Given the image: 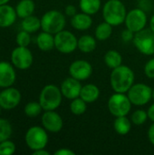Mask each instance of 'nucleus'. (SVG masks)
<instances>
[{
  "mask_svg": "<svg viewBox=\"0 0 154 155\" xmlns=\"http://www.w3.org/2000/svg\"><path fill=\"white\" fill-rule=\"evenodd\" d=\"M69 74L72 77L79 81H84L91 77L93 66L85 60H75L70 64Z\"/></svg>",
  "mask_w": 154,
  "mask_h": 155,
  "instance_id": "obj_12",
  "label": "nucleus"
},
{
  "mask_svg": "<svg viewBox=\"0 0 154 155\" xmlns=\"http://www.w3.org/2000/svg\"><path fill=\"white\" fill-rule=\"evenodd\" d=\"M121 37L123 39V42L125 43H129L131 41L133 40V37H134V33L133 31H131L130 29L126 28L125 30H123L122 32V35H121Z\"/></svg>",
  "mask_w": 154,
  "mask_h": 155,
  "instance_id": "obj_35",
  "label": "nucleus"
},
{
  "mask_svg": "<svg viewBox=\"0 0 154 155\" xmlns=\"http://www.w3.org/2000/svg\"><path fill=\"white\" fill-rule=\"evenodd\" d=\"M15 152V145L13 142L5 140L0 143V155L13 154Z\"/></svg>",
  "mask_w": 154,
  "mask_h": 155,
  "instance_id": "obj_32",
  "label": "nucleus"
},
{
  "mask_svg": "<svg viewBox=\"0 0 154 155\" xmlns=\"http://www.w3.org/2000/svg\"><path fill=\"white\" fill-rule=\"evenodd\" d=\"M50 153L45 151L44 148V149H39L36 151H33V155H49Z\"/></svg>",
  "mask_w": 154,
  "mask_h": 155,
  "instance_id": "obj_41",
  "label": "nucleus"
},
{
  "mask_svg": "<svg viewBox=\"0 0 154 155\" xmlns=\"http://www.w3.org/2000/svg\"><path fill=\"white\" fill-rule=\"evenodd\" d=\"M33 54L27 47L18 46L11 54V61L15 67L20 70L28 69L33 64Z\"/></svg>",
  "mask_w": 154,
  "mask_h": 155,
  "instance_id": "obj_11",
  "label": "nucleus"
},
{
  "mask_svg": "<svg viewBox=\"0 0 154 155\" xmlns=\"http://www.w3.org/2000/svg\"><path fill=\"white\" fill-rule=\"evenodd\" d=\"M144 74L148 78L154 79V57L150 59L144 65Z\"/></svg>",
  "mask_w": 154,
  "mask_h": 155,
  "instance_id": "obj_34",
  "label": "nucleus"
},
{
  "mask_svg": "<svg viewBox=\"0 0 154 155\" xmlns=\"http://www.w3.org/2000/svg\"><path fill=\"white\" fill-rule=\"evenodd\" d=\"M77 48L85 54L92 53L96 48V40L90 35H84L78 39Z\"/></svg>",
  "mask_w": 154,
  "mask_h": 155,
  "instance_id": "obj_21",
  "label": "nucleus"
},
{
  "mask_svg": "<svg viewBox=\"0 0 154 155\" xmlns=\"http://www.w3.org/2000/svg\"><path fill=\"white\" fill-rule=\"evenodd\" d=\"M148 139L150 143L154 145V123L150 126L148 130Z\"/></svg>",
  "mask_w": 154,
  "mask_h": 155,
  "instance_id": "obj_39",
  "label": "nucleus"
},
{
  "mask_svg": "<svg viewBox=\"0 0 154 155\" xmlns=\"http://www.w3.org/2000/svg\"><path fill=\"white\" fill-rule=\"evenodd\" d=\"M36 44L40 50L50 51L54 47V36L47 32H42L37 35Z\"/></svg>",
  "mask_w": 154,
  "mask_h": 155,
  "instance_id": "obj_20",
  "label": "nucleus"
},
{
  "mask_svg": "<svg viewBox=\"0 0 154 155\" xmlns=\"http://www.w3.org/2000/svg\"><path fill=\"white\" fill-rule=\"evenodd\" d=\"M0 113H1V106H0Z\"/></svg>",
  "mask_w": 154,
  "mask_h": 155,
  "instance_id": "obj_45",
  "label": "nucleus"
},
{
  "mask_svg": "<svg viewBox=\"0 0 154 155\" xmlns=\"http://www.w3.org/2000/svg\"><path fill=\"white\" fill-rule=\"evenodd\" d=\"M82 87L81 81L71 76L63 81L60 89L64 97L69 100H74L77 97H80Z\"/></svg>",
  "mask_w": 154,
  "mask_h": 155,
  "instance_id": "obj_15",
  "label": "nucleus"
},
{
  "mask_svg": "<svg viewBox=\"0 0 154 155\" xmlns=\"http://www.w3.org/2000/svg\"><path fill=\"white\" fill-rule=\"evenodd\" d=\"M9 0H0V5H5V4H6L7 2H8Z\"/></svg>",
  "mask_w": 154,
  "mask_h": 155,
  "instance_id": "obj_43",
  "label": "nucleus"
},
{
  "mask_svg": "<svg viewBox=\"0 0 154 155\" xmlns=\"http://www.w3.org/2000/svg\"><path fill=\"white\" fill-rule=\"evenodd\" d=\"M124 23L126 28L130 29L135 34L145 28L147 24L146 12L139 7L134 8L127 13Z\"/></svg>",
  "mask_w": 154,
  "mask_h": 155,
  "instance_id": "obj_10",
  "label": "nucleus"
},
{
  "mask_svg": "<svg viewBox=\"0 0 154 155\" xmlns=\"http://www.w3.org/2000/svg\"><path fill=\"white\" fill-rule=\"evenodd\" d=\"M113 128L119 135H126L132 129V121L126 116L116 117L113 122Z\"/></svg>",
  "mask_w": 154,
  "mask_h": 155,
  "instance_id": "obj_22",
  "label": "nucleus"
},
{
  "mask_svg": "<svg viewBox=\"0 0 154 155\" xmlns=\"http://www.w3.org/2000/svg\"><path fill=\"white\" fill-rule=\"evenodd\" d=\"M22 28H23V30H25L30 34L34 33L41 28V20L33 15H29L25 18H23Z\"/></svg>",
  "mask_w": 154,
  "mask_h": 155,
  "instance_id": "obj_26",
  "label": "nucleus"
},
{
  "mask_svg": "<svg viewBox=\"0 0 154 155\" xmlns=\"http://www.w3.org/2000/svg\"><path fill=\"white\" fill-rule=\"evenodd\" d=\"M78 39L70 31L62 30L54 35V47L62 54H71L77 48Z\"/></svg>",
  "mask_w": 154,
  "mask_h": 155,
  "instance_id": "obj_9",
  "label": "nucleus"
},
{
  "mask_svg": "<svg viewBox=\"0 0 154 155\" xmlns=\"http://www.w3.org/2000/svg\"><path fill=\"white\" fill-rule=\"evenodd\" d=\"M64 13L66 15L73 17L74 15H76V7L73 5H68L64 9Z\"/></svg>",
  "mask_w": 154,
  "mask_h": 155,
  "instance_id": "obj_37",
  "label": "nucleus"
},
{
  "mask_svg": "<svg viewBox=\"0 0 154 155\" xmlns=\"http://www.w3.org/2000/svg\"><path fill=\"white\" fill-rule=\"evenodd\" d=\"M101 0H80L79 3L82 12L90 15L98 13V11L101 9Z\"/></svg>",
  "mask_w": 154,
  "mask_h": 155,
  "instance_id": "obj_25",
  "label": "nucleus"
},
{
  "mask_svg": "<svg viewBox=\"0 0 154 155\" xmlns=\"http://www.w3.org/2000/svg\"><path fill=\"white\" fill-rule=\"evenodd\" d=\"M63 94L61 89L54 84L45 85L39 95V103L44 111H54L57 109L62 103Z\"/></svg>",
  "mask_w": 154,
  "mask_h": 155,
  "instance_id": "obj_3",
  "label": "nucleus"
},
{
  "mask_svg": "<svg viewBox=\"0 0 154 155\" xmlns=\"http://www.w3.org/2000/svg\"><path fill=\"white\" fill-rule=\"evenodd\" d=\"M100 96V89L93 84H88L82 87L80 97L87 104H91L98 100Z\"/></svg>",
  "mask_w": 154,
  "mask_h": 155,
  "instance_id": "obj_19",
  "label": "nucleus"
},
{
  "mask_svg": "<svg viewBox=\"0 0 154 155\" xmlns=\"http://www.w3.org/2000/svg\"><path fill=\"white\" fill-rule=\"evenodd\" d=\"M126 15V7L121 0H108L103 7L104 21L113 26H118L123 24Z\"/></svg>",
  "mask_w": 154,
  "mask_h": 155,
  "instance_id": "obj_2",
  "label": "nucleus"
},
{
  "mask_svg": "<svg viewBox=\"0 0 154 155\" xmlns=\"http://www.w3.org/2000/svg\"><path fill=\"white\" fill-rule=\"evenodd\" d=\"M65 24V16L57 10H50L41 18V28L52 35H56L64 30Z\"/></svg>",
  "mask_w": 154,
  "mask_h": 155,
  "instance_id": "obj_4",
  "label": "nucleus"
},
{
  "mask_svg": "<svg viewBox=\"0 0 154 155\" xmlns=\"http://www.w3.org/2000/svg\"><path fill=\"white\" fill-rule=\"evenodd\" d=\"M25 143L32 151L44 149L48 143V134L44 127L33 126L25 134Z\"/></svg>",
  "mask_w": 154,
  "mask_h": 155,
  "instance_id": "obj_7",
  "label": "nucleus"
},
{
  "mask_svg": "<svg viewBox=\"0 0 154 155\" xmlns=\"http://www.w3.org/2000/svg\"><path fill=\"white\" fill-rule=\"evenodd\" d=\"M87 110V103L81 97L72 100L70 104V111L74 115H82Z\"/></svg>",
  "mask_w": 154,
  "mask_h": 155,
  "instance_id": "obj_28",
  "label": "nucleus"
},
{
  "mask_svg": "<svg viewBox=\"0 0 154 155\" xmlns=\"http://www.w3.org/2000/svg\"><path fill=\"white\" fill-rule=\"evenodd\" d=\"M150 28L154 32V15L152 16V18L150 20Z\"/></svg>",
  "mask_w": 154,
  "mask_h": 155,
  "instance_id": "obj_42",
  "label": "nucleus"
},
{
  "mask_svg": "<svg viewBox=\"0 0 154 155\" xmlns=\"http://www.w3.org/2000/svg\"><path fill=\"white\" fill-rule=\"evenodd\" d=\"M104 63L112 70L122 65L123 56L116 50H109L104 54Z\"/></svg>",
  "mask_w": 154,
  "mask_h": 155,
  "instance_id": "obj_24",
  "label": "nucleus"
},
{
  "mask_svg": "<svg viewBox=\"0 0 154 155\" xmlns=\"http://www.w3.org/2000/svg\"><path fill=\"white\" fill-rule=\"evenodd\" d=\"M42 110L43 108L39 102H30L25 106V114L29 117L38 116L41 114Z\"/></svg>",
  "mask_w": 154,
  "mask_h": 155,
  "instance_id": "obj_30",
  "label": "nucleus"
},
{
  "mask_svg": "<svg viewBox=\"0 0 154 155\" xmlns=\"http://www.w3.org/2000/svg\"><path fill=\"white\" fill-rule=\"evenodd\" d=\"M16 11L9 5H0V27H9L16 20Z\"/></svg>",
  "mask_w": 154,
  "mask_h": 155,
  "instance_id": "obj_17",
  "label": "nucleus"
},
{
  "mask_svg": "<svg viewBox=\"0 0 154 155\" xmlns=\"http://www.w3.org/2000/svg\"><path fill=\"white\" fill-rule=\"evenodd\" d=\"M127 94L132 104L136 106L145 105L152 99V88L142 83L133 84Z\"/></svg>",
  "mask_w": 154,
  "mask_h": 155,
  "instance_id": "obj_8",
  "label": "nucleus"
},
{
  "mask_svg": "<svg viewBox=\"0 0 154 155\" xmlns=\"http://www.w3.org/2000/svg\"><path fill=\"white\" fill-rule=\"evenodd\" d=\"M152 2L150 0H140L139 1V8L143 9V11L147 12L152 9Z\"/></svg>",
  "mask_w": 154,
  "mask_h": 155,
  "instance_id": "obj_36",
  "label": "nucleus"
},
{
  "mask_svg": "<svg viewBox=\"0 0 154 155\" xmlns=\"http://www.w3.org/2000/svg\"><path fill=\"white\" fill-rule=\"evenodd\" d=\"M132 104L128 95L123 93H115L108 100L109 112L114 117L127 116L131 112Z\"/></svg>",
  "mask_w": 154,
  "mask_h": 155,
  "instance_id": "obj_5",
  "label": "nucleus"
},
{
  "mask_svg": "<svg viewBox=\"0 0 154 155\" xmlns=\"http://www.w3.org/2000/svg\"><path fill=\"white\" fill-rule=\"evenodd\" d=\"M113 33V25L107 22H103L99 24L95 29V38L99 41H105L110 38Z\"/></svg>",
  "mask_w": 154,
  "mask_h": 155,
  "instance_id": "obj_27",
  "label": "nucleus"
},
{
  "mask_svg": "<svg viewBox=\"0 0 154 155\" xmlns=\"http://www.w3.org/2000/svg\"><path fill=\"white\" fill-rule=\"evenodd\" d=\"M93 25V19L90 15L85 14L84 12L80 14L74 15L73 17H71V25L80 31H84L89 29Z\"/></svg>",
  "mask_w": 154,
  "mask_h": 155,
  "instance_id": "obj_18",
  "label": "nucleus"
},
{
  "mask_svg": "<svg viewBox=\"0 0 154 155\" xmlns=\"http://www.w3.org/2000/svg\"><path fill=\"white\" fill-rule=\"evenodd\" d=\"M12 125L9 121L5 119H0V143L9 140L12 135Z\"/></svg>",
  "mask_w": 154,
  "mask_h": 155,
  "instance_id": "obj_29",
  "label": "nucleus"
},
{
  "mask_svg": "<svg viewBox=\"0 0 154 155\" xmlns=\"http://www.w3.org/2000/svg\"><path fill=\"white\" fill-rule=\"evenodd\" d=\"M31 42V36H30V33L23 30L21 32H19L16 35V44L18 45V46H24V47H27L29 45Z\"/></svg>",
  "mask_w": 154,
  "mask_h": 155,
  "instance_id": "obj_33",
  "label": "nucleus"
},
{
  "mask_svg": "<svg viewBox=\"0 0 154 155\" xmlns=\"http://www.w3.org/2000/svg\"><path fill=\"white\" fill-rule=\"evenodd\" d=\"M21 102L19 90L14 87H6L0 93V106L5 110H11L16 107Z\"/></svg>",
  "mask_w": 154,
  "mask_h": 155,
  "instance_id": "obj_13",
  "label": "nucleus"
},
{
  "mask_svg": "<svg viewBox=\"0 0 154 155\" xmlns=\"http://www.w3.org/2000/svg\"><path fill=\"white\" fill-rule=\"evenodd\" d=\"M15 78V71L12 64L7 62H0V87L6 88L12 86Z\"/></svg>",
  "mask_w": 154,
  "mask_h": 155,
  "instance_id": "obj_16",
  "label": "nucleus"
},
{
  "mask_svg": "<svg viewBox=\"0 0 154 155\" xmlns=\"http://www.w3.org/2000/svg\"><path fill=\"white\" fill-rule=\"evenodd\" d=\"M133 42L136 49L143 54H154V32L151 28H144L135 33Z\"/></svg>",
  "mask_w": 154,
  "mask_h": 155,
  "instance_id": "obj_6",
  "label": "nucleus"
},
{
  "mask_svg": "<svg viewBox=\"0 0 154 155\" xmlns=\"http://www.w3.org/2000/svg\"><path fill=\"white\" fill-rule=\"evenodd\" d=\"M34 7L35 5L33 0H21L15 7L17 16L25 18L29 15H32L34 11Z\"/></svg>",
  "mask_w": 154,
  "mask_h": 155,
  "instance_id": "obj_23",
  "label": "nucleus"
},
{
  "mask_svg": "<svg viewBox=\"0 0 154 155\" xmlns=\"http://www.w3.org/2000/svg\"><path fill=\"white\" fill-rule=\"evenodd\" d=\"M147 119H149L148 117V113L144 110H136L133 113L132 117H131V121L133 124L135 125H142L143 124Z\"/></svg>",
  "mask_w": 154,
  "mask_h": 155,
  "instance_id": "obj_31",
  "label": "nucleus"
},
{
  "mask_svg": "<svg viewBox=\"0 0 154 155\" xmlns=\"http://www.w3.org/2000/svg\"><path fill=\"white\" fill-rule=\"evenodd\" d=\"M75 153L70 149H67V148H61L59 150H57L54 155H74Z\"/></svg>",
  "mask_w": 154,
  "mask_h": 155,
  "instance_id": "obj_38",
  "label": "nucleus"
},
{
  "mask_svg": "<svg viewBox=\"0 0 154 155\" xmlns=\"http://www.w3.org/2000/svg\"><path fill=\"white\" fill-rule=\"evenodd\" d=\"M43 127L50 133H59L63 126L64 122L59 114L54 111H45L42 115Z\"/></svg>",
  "mask_w": 154,
  "mask_h": 155,
  "instance_id": "obj_14",
  "label": "nucleus"
},
{
  "mask_svg": "<svg viewBox=\"0 0 154 155\" xmlns=\"http://www.w3.org/2000/svg\"><path fill=\"white\" fill-rule=\"evenodd\" d=\"M147 113H148V117H149V119H150L152 123H154V104H152L149 107Z\"/></svg>",
  "mask_w": 154,
  "mask_h": 155,
  "instance_id": "obj_40",
  "label": "nucleus"
},
{
  "mask_svg": "<svg viewBox=\"0 0 154 155\" xmlns=\"http://www.w3.org/2000/svg\"><path fill=\"white\" fill-rule=\"evenodd\" d=\"M152 99L154 100V88L152 89Z\"/></svg>",
  "mask_w": 154,
  "mask_h": 155,
  "instance_id": "obj_44",
  "label": "nucleus"
},
{
  "mask_svg": "<svg viewBox=\"0 0 154 155\" xmlns=\"http://www.w3.org/2000/svg\"><path fill=\"white\" fill-rule=\"evenodd\" d=\"M134 73L127 65H120L113 69L110 75V84L115 93H127L134 84Z\"/></svg>",
  "mask_w": 154,
  "mask_h": 155,
  "instance_id": "obj_1",
  "label": "nucleus"
}]
</instances>
